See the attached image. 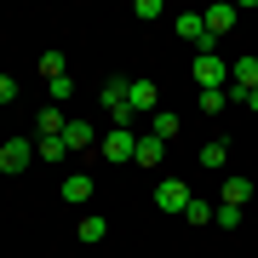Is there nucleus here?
I'll return each mask as SVG.
<instances>
[{"label":"nucleus","instance_id":"15","mask_svg":"<svg viewBox=\"0 0 258 258\" xmlns=\"http://www.w3.org/2000/svg\"><path fill=\"white\" fill-rule=\"evenodd\" d=\"M75 235H81V241H86V247H98V241H103V235H109V224H103V218H98V212H86V218H81V230H75Z\"/></svg>","mask_w":258,"mask_h":258},{"label":"nucleus","instance_id":"19","mask_svg":"<svg viewBox=\"0 0 258 258\" xmlns=\"http://www.w3.org/2000/svg\"><path fill=\"white\" fill-rule=\"evenodd\" d=\"M184 218L195 224V230H201V224H212L218 212H212V201H189V207H184Z\"/></svg>","mask_w":258,"mask_h":258},{"label":"nucleus","instance_id":"22","mask_svg":"<svg viewBox=\"0 0 258 258\" xmlns=\"http://www.w3.org/2000/svg\"><path fill=\"white\" fill-rule=\"evenodd\" d=\"M6 103H18V81H12V75H0V109H6Z\"/></svg>","mask_w":258,"mask_h":258},{"label":"nucleus","instance_id":"12","mask_svg":"<svg viewBox=\"0 0 258 258\" xmlns=\"http://www.w3.org/2000/svg\"><path fill=\"white\" fill-rule=\"evenodd\" d=\"M149 138L172 144V138H178V115H172V109H155V115H149Z\"/></svg>","mask_w":258,"mask_h":258},{"label":"nucleus","instance_id":"1","mask_svg":"<svg viewBox=\"0 0 258 258\" xmlns=\"http://www.w3.org/2000/svg\"><path fill=\"white\" fill-rule=\"evenodd\" d=\"M189 75H195L201 92H230V63H224L218 52H201V57L189 63Z\"/></svg>","mask_w":258,"mask_h":258},{"label":"nucleus","instance_id":"20","mask_svg":"<svg viewBox=\"0 0 258 258\" xmlns=\"http://www.w3.org/2000/svg\"><path fill=\"white\" fill-rule=\"evenodd\" d=\"M218 230H241V207H218Z\"/></svg>","mask_w":258,"mask_h":258},{"label":"nucleus","instance_id":"13","mask_svg":"<svg viewBox=\"0 0 258 258\" xmlns=\"http://www.w3.org/2000/svg\"><path fill=\"white\" fill-rule=\"evenodd\" d=\"M132 161H138V166H161V161H166V144L144 132V138H138V155H132Z\"/></svg>","mask_w":258,"mask_h":258},{"label":"nucleus","instance_id":"17","mask_svg":"<svg viewBox=\"0 0 258 258\" xmlns=\"http://www.w3.org/2000/svg\"><path fill=\"white\" fill-rule=\"evenodd\" d=\"M40 75H46V81L69 75V57H63V52H40Z\"/></svg>","mask_w":258,"mask_h":258},{"label":"nucleus","instance_id":"2","mask_svg":"<svg viewBox=\"0 0 258 258\" xmlns=\"http://www.w3.org/2000/svg\"><path fill=\"white\" fill-rule=\"evenodd\" d=\"M98 155L120 166V161H132V155H138V138H132L126 126H115V132H103V138H98Z\"/></svg>","mask_w":258,"mask_h":258},{"label":"nucleus","instance_id":"10","mask_svg":"<svg viewBox=\"0 0 258 258\" xmlns=\"http://www.w3.org/2000/svg\"><path fill=\"white\" fill-rule=\"evenodd\" d=\"M201 18H207V35L218 40V35H230V29L241 23V6H212V12H201Z\"/></svg>","mask_w":258,"mask_h":258},{"label":"nucleus","instance_id":"21","mask_svg":"<svg viewBox=\"0 0 258 258\" xmlns=\"http://www.w3.org/2000/svg\"><path fill=\"white\" fill-rule=\"evenodd\" d=\"M224 103H230V92H201V109H207V115H218Z\"/></svg>","mask_w":258,"mask_h":258},{"label":"nucleus","instance_id":"18","mask_svg":"<svg viewBox=\"0 0 258 258\" xmlns=\"http://www.w3.org/2000/svg\"><path fill=\"white\" fill-rule=\"evenodd\" d=\"M35 155L40 161H63L69 149H63V138H35Z\"/></svg>","mask_w":258,"mask_h":258},{"label":"nucleus","instance_id":"11","mask_svg":"<svg viewBox=\"0 0 258 258\" xmlns=\"http://www.w3.org/2000/svg\"><path fill=\"white\" fill-rule=\"evenodd\" d=\"M195 161H201L207 172H224V166H230V144H224V138H207V144H201V155H195Z\"/></svg>","mask_w":258,"mask_h":258},{"label":"nucleus","instance_id":"23","mask_svg":"<svg viewBox=\"0 0 258 258\" xmlns=\"http://www.w3.org/2000/svg\"><path fill=\"white\" fill-rule=\"evenodd\" d=\"M241 109H252V115H258V92H247V98H241Z\"/></svg>","mask_w":258,"mask_h":258},{"label":"nucleus","instance_id":"16","mask_svg":"<svg viewBox=\"0 0 258 258\" xmlns=\"http://www.w3.org/2000/svg\"><path fill=\"white\" fill-rule=\"evenodd\" d=\"M46 92H52V103L63 109V103L75 98V75H57V81H46Z\"/></svg>","mask_w":258,"mask_h":258},{"label":"nucleus","instance_id":"5","mask_svg":"<svg viewBox=\"0 0 258 258\" xmlns=\"http://www.w3.org/2000/svg\"><path fill=\"white\" fill-rule=\"evenodd\" d=\"M189 201H195V195H189L184 178H161V189H155V207H161V212H184Z\"/></svg>","mask_w":258,"mask_h":258},{"label":"nucleus","instance_id":"14","mask_svg":"<svg viewBox=\"0 0 258 258\" xmlns=\"http://www.w3.org/2000/svg\"><path fill=\"white\" fill-rule=\"evenodd\" d=\"M63 201H92V178H86V172H69L63 178Z\"/></svg>","mask_w":258,"mask_h":258},{"label":"nucleus","instance_id":"8","mask_svg":"<svg viewBox=\"0 0 258 258\" xmlns=\"http://www.w3.org/2000/svg\"><path fill=\"white\" fill-rule=\"evenodd\" d=\"M247 201H252V178H224V189H218V207H241L247 212Z\"/></svg>","mask_w":258,"mask_h":258},{"label":"nucleus","instance_id":"7","mask_svg":"<svg viewBox=\"0 0 258 258\" xmlns=\"http://www.w3.org/2000/svg\"><path fill=\"white\" fill-rule=\"evenodd\" d=\"M29 161H35V144L29 138H6L0 144V172H23Z\"/></svg>","mask_w":258,"mask_h":258},{"label":"nucleus","instance_id":"6","mask_svg":"<svg viewBox=\"0 0 258 258\" xmlns=\"http://www.w3.org/2000/svg\"><path fill=\"white\" fill-rule=\"evenodd\" d=\"M98 144V126L92 120H81V115H69V126H63V149L69 155H81V149H92Z\"/></svg>","mask_w":258,"mask_h":258},{"label":"nucleus","instance_id":"4","mask_svg":"<svg viewBox=\"0 0 258 258\" xmlns=\"http://www.w3.org/2000/svg\"><path fill=\"white\" fill-rule=\"evenodd\" d=\"M103 109H109V120H115V126H126V120H132V103H126V81H103Z\"/></svg>","mask_w":258,"mask_h":258},{"label":"nucleus","instance_id":"3","mask_svg":"<svg viewBox=\"0 0 258 258\" xmlns=\"http://www.w3.org/2000/svg\"><path fill=\"white\" fill-rule=\"evenodd\" d=\"M126 103H132V115H155L161 109V86L138 75V81H126Z\"/></svg>","mask_w":258,"mask_h":258},{"label":"nucleus","instance_id":"9","mask_svg":"<svg viewBox=\"0 0 258 258\" xmlns=\"http://www.w3.org/2000/svg\"><path fill=\"white\" fill-rule=\"evenodd\" d=\"M178 35H184L189 46L212 52V35H207V18H201V12H184V18H178Z\"/></svg>","mask_w":258,"mask_h":258}]
</instances>
